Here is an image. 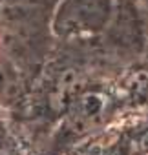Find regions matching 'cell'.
I'll return each instance as SVG.
<instances>
[{"instance_id":"6da1fadb","label":"cell","mask_w":148,"mask_h":155,"mask_svg":"<svg viewBox=\"0 0 148 155\" xmlns=\"http://www.w3.org/2000/svg\"><path fill=\"white\" fill-rule=\"evenodd\" d=\"M77 115L81 120L92 122L95 119L101 117L103 110H104V99L99 93H86L79 99V108H77Z\"/></svg>"},{"instance_id":"7a4b0ae2","label":"cell","mask_w":148,"mask_h":155,"mask_svg":"<svg viewBox=\"0 0 148 155\" xmlns=\"http://www.w3.org/2000/svg\"><path fill=\"white\" fill-rule=\"evenodd\" d=\"M0 155H8V151H6V148L0 144Z\"/></svg>"}]
</instances>
